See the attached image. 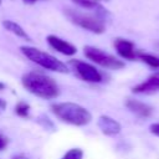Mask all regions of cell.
<instances>
[{
    "instance_id": "6da1fadb",
    "label": "cell",
    "mask_w": 159,
    "mask_h": 159,
    "mask_svg": "<svg viewBox=\"0 0 159 159\" xmlns=\"http://www.w3.org/2000/svg\"><path fill=\"white\" fill-rule=\"evenodd\" d=\"M21 83L27 92L42 99H53L60 94L57 82L42 72L30 71L24 73L21 77Z\"/></svg>"
},
{
    "instance_id": "7a4b0ae2",
    "label": "cell",
    "mask_w": 159,
    "mask_h": 159,
    "mask_svg": "<svg viewBox=\"0 0 159 159\" xmlns=\"http://www.w3.org/2000/svg\"><path fill=\"white\" fill-rule=\"evenodd\" d=\"M51 112L63 123L75 127H84L92 120V113L75 102H56L51 104Z\"/></svg>"
},
{
    "instance_id": "3957f363",
    "label": "cell",
    "mask_w": 159,
    "mask_h": 159,
    "mask_svg": "<svg viewBox=\"0 0 159 159\" xmlns=\"http://www.w3.org/2000/svg\"><path fill=\"white\" fill-rule=\"evenodd\" d=\"M65 15L72 24L89 32L99 35L106 31L107 11L104 9L97 11L96 14H87L76 9H65Z\"/></svg>"
},
{
    "instance_id": "277c9868",
    "label": "cell",
    "mask_w": 159,
    "mask_h": 159,
    "mask_svg": "<svg viewBox=\"0 0 159 159\" xmlns=\"http://www.w3.org/2000/svg\"><path fill=\"white\" fill-rule=\"evenodd\" d=\"M20 51L27 60H30L31 62L36 63L37 66L45 70H50L52 72H60V73L70 72V67L65 62H62L61 60L50 55L46 51L39 50L32 46H21Z\"/></svg>"
},
{
    "instance_id": "5b68a950",
    "label": "cell",
    "mask_w": 159,
    "mask_h": 159,
    "mask_svg": "<svg viewBox=\"0 0 159 159\" xmlns=\"http://www.w3.org/2000/svg\"><path fill=\"white\" fill-rule=\"evenodd\" d=\"M83 53L84 56L97 66H101L107 70H122L125 65L124 61L120 60L119 57H116L114 55H111L98 47L94 46H84L83 47Z\"/></svg>"
},
{
    "instance_id": "8992f818",
    "label": "cell",
    "mask_w": 159,
    "mask_h": 159,
    "mask_svg": "<svg viewBox=\"0 0 159 159\" xmlns=\"http://www.w3.org/2000/svg\"><path fill=\"white\" fill-rule=\"evenodd\" d=\"M70 67L73 70L76 76L87 83H101L103 82V73L92 63L73 58L70 61Z\"/></svg>"
},
{
    "instance_id": "52a82bcc",
    "label": "cell",
    "mask_w": 159,
    "mask_h": 159,
    "mask_svg": "<svg viewBox=\"0 0 159 159\" xmlns=\"http://www.w3.org/2000/svg\"><path fill=\"white\" fill-rule=\"evenodd\" d=\"M132 92L134 94H140V96H153L159 93V71L153 72L144 81L133 86Z\"/></svg>"
},
{
    "instance_id": "ba28073f",
    "label": "cell",
    "mask_w": 159,
    "mask_h": 159,
    "mask_svg": "<svg viewBox=\"0 0 159 159\" xmlns=\"http://www.w3.org/2000/svg\"><path fill=\"white\" fill-rule=\"evenodd\" d=\"M113 46H114L116 52L118 53V56H119L122 60H128V61L139 60V52H140V51H138V50L135 48L134 42L127 40V39L118 37V39L114 40Z\"/></svg>"
},
{
    "instance_id": "9c48e42d",
    "label": "cell",
    "mask_w": 159,
    "mask_h": 159,
    "mask_svg": "<svg viewBox=\"0 0 159 159\" xmlns=\"http://www.w3.org/2000/svg\"><path fill=\"white\" fill-rule=\"evenodd\" d=\"M124 106L130 113H133L135 117L140 119H147L152 117L154 113V108L150 104L135 98H127L124 102Z\"/></svg>"
},
{
    "instance_id": "30bf717a",
    "label": "cell",
    "mask_w": 159,
    "mask_h": 159,
    "mask_svg": "<svg viewBox=\"0 0 159 159\" xmlns=\"http://www.w3.org/2000/svg\"><path fill=\"white\" fill-rule=\"evenodd\" d=\"M97 125L99 128V130L107 135V137H114V135H118L122 130V125L120 123L114 119L113 117L111 116H107V114H103L98 118L97 120Z\"/></svg>"
},
{
    "instance_id": "8fae6325",
    "label": "cell",
    "mask_w": 159,
    "mask_h": 159,
    "mask_svg": "<svg viewBox=\"0 0 159 159\" xmlns=\"http://www.w3.org/2000/svg\"><path fill=\"white\" fill-rule=\"evenodd\" d=\"M46 40H47V43L53 50H56L57 52H60L65 56H73L77 52V47L73 43L63 40V39H61L56 35H48L46 37Z\"/></svg>"
},
{
    "instance_id": "7c38bea8",
    "label": "cell",
    "mask_w": 159,
    "mask_h": 159,
    "mask_svg": "<svg viewBox=\"0 0 159 159\" xmlns=\"http://www.w3.org/2000/svg\"><path fill=\"white\" fill-rule=\"evenodd\" d=\"M2 26H4L5 30H7L9 32L14 34L15 36H17V37H20V39H22V40H26V41L30 40V36L27 35V32H26V31L22 29V26L19 25L17 22H15V21H12V20H4V21H2Z\"/></svg>"
},
{
    "instance_id": "4fadbf2b",
    "label": "cell",
    "mask_w": 159,
    "mask_h": 159,
    "mask_svg": "<svg viewBox=\"0 0 159 159\" xmlns=\"http://www.w3.org/2000/svg\"><path fill=\"white\" fill-rule=\"evenodd\" d=\"M139 60L143 63H145L148 67L159 71V56L158 55L147 53V52H139Z\"/></svg>"
},
{
    "instance_id": "5bb4252c",
    "label": "cell",
    "mask_w": 159,
    "mask_h": 159,
    "mask_svg": "<svg viewBox=\"0 0 159 159\" xmlns=\"http://www.w3.org/2000/svg\"><path fill=\"white\" fill-rule=\"evenodd\" d=\"M72 1H73L75 4H77V5H80L81 7L99 11V10L103 9L102 5H101V2L108 1V0H72Z\"/></svg>"
},
{
    "instance_id": "9a60e30c",
    "label": "cell",
    "mask_w": 159,
    "mask_h": 159,
    "mask_svg": "<svg viewBox=\"0 0 159 159\" xmlns=\"http://www.w3.org/2000/svg\"><path fill=\"white\" fill-rule=\"evenodd\" d=\"M30 104L25 101H20L16 103L15 106V113L19 116V117H22V118H27L29 114H30Z\"/></svg>"
},
{
    "instance_id": "2e32d148",
    "label": "cell",
    "mask_w": 159,
    "mask_h": 159,
    "mask_svg": "<svg viewBox=\"0 0 159 159\" xmlns=\"http://www.w3.org/2000/svg\"><path fill=\"white\" fill-rule=\"evenodd\" d=\"M61 159H83V150L81 148H72L67 150Z\"/></svg>"
},
{
    "instance_id": "e0dca14e",
    "label": "cell",
    "mask_w": 159,
    "mask_h": 159,
    "mask_svg": "<svg viewBox=\"0 0 159 159\" xmlns=\"http://www.w3.org/2000/svg\"><path fill=\"white\" fill-rule=\"evenodd\" d=\"M149 132H150L153 135L159 137V122H157V123H152V124L149 125Z\"/></svg>"
},
{
    "instance_id": "ac0fdd59",
    "label": "cell",
    "mask_w": 159,
    "mask_h": 159,
    "mask_svg": "<svg viewBox=\"0 0 159 159\" xmlns=\"http://www.w3.org/2000/svg\"><path fill=\"white\" fill-rule=\"evenodd\" d=\"M6 145H7V139L0 133V150H2V149H5L6 148Z\"/></svg>"
},
{
    "instance_id": "d6986e66",
    "label": "cell",
    "mask_w": 159,
    "mask_h": 159,
    "mask_svg": "<svg viewBox=\"0 0 159 159\" xmlns=\"http://www.w3.org/2000/svg\"><path fill=\"white\" fill-rule=\"evenodd\" d=\"M5 109H6V101H5L4 98L0 97V113L4 112Z\"/></svg>"
},
{
    "instance_id": "ffe728a7",
    "label": "cell",
    "mask_w": 159,
    "mask_h": 159,
    "mask_svg": "<svg viewBox=\"0 0 159 159\" xmlns=\"http://www.w3.org/2000/svg\"><path fill=\"white\" fill-rule=\"evenodd\" d=\"M11 159H29L25 154H16V155H14Z\"/></svg>"
},
{
    "instance_id": "44dd1931",
    "label": "cell",
    "mask_w": 159,
    "mask_h": 159,
    "mask_svg": "<svg viewBox=\"0 0 159 159\" xmlns=\"http://www.w3.org/2000/svg\"><path fill=\"white\" fill-rule=\"evenodd\" d=\"M25 4H34V2H36L37 0H22Z\"/></svg>"
},
{
    "instance_id": "7402d4cb",
    "label": "cell",
    "mask_w": 159,
    "mask_h": 159,
    "mask_svg": "<svg viewBox=\"0 0 159 159\" xmlns=\"http://www.w3.org/2000/svg\"><path fill=\"white\" fill-rule=\"evenodd\" d=\"M4 88H5V84H4L2 82H0V91H1V89H4Z\"/></svg>"
},
{
    "instance_id": "603a6c76",
    "label": "cell",
    "mask_w": 159,
    "mask_h": 159,
    "mask_svg": "<svg viewBox=\"0 0 159 159\" xmlns=\"http://www.w3.org/2000/svg\"><path fill=\"white\" fill-rule=\"evenodd\" d=\"M0 4H1V0H0Z\"/></svg>"
}]
</instances>
